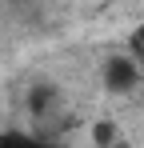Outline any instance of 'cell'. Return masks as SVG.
Masks as SVG:
<instances>
[{"mask_svg": "<svg viewBox=\"0 0 144 148\" xmlns=\"http://www.w3.org/2000/svg\"><path fill=\"white\" fill-rule=\"evenodd\" d=\"M92 144H96V148H116V144H120L116 124H112V120H96V124H92Z\"/></svg>", "mask_w": 144, "mask_h": 148, "instance_id": "3957f363", "label": "cell"}, {"mask_svg": "<svg viewBox=\"0 0 144 148\" xmlns=\"http://www.w3.org/2000/svg\"><path fill=\"white\" fill-rule=\"evenodd\" d=\"M116 148H128V144H124V140H120V144H116Z\"/></svg>", "mask_w": 144, "mask_h": 148, "instance_id": "5b68a950", "label": "cell"}, {"mask_svg": "<svg viewBox=\"0 0 144 148\" xmlns=\"http://www.w3.org/2000/svg\"><path fill=\"white\" fill-rule=\"evenodd\" d=\"M52 104H56V88H52V84H36V88L28 92V108H32L36 116H44Z\"/></svg>", "mask_w": 144, "mask_h": 148, "instance_id": "7a4b0ae2", "label": "cell"}, {"mask_svg": "<svg viewBox=\"0 0 144 148\" xmlns=\"http://www.w3.org/2000/svg\"><path fill=\"white\" fill-rule=\"evenodd\" d=\"M0 148H48V144L28 132H0Z\"/></svg>", "mask_w": 144, "mask_h": 148, "instance_id": "277c9868", "label": "cell"}, {"mask_svg": "<svg viewBox=\"0 0 144 148\" xmlns=\"http://www.w3.org/2000/svg\"><path fill=\"white\" fill-rule=\"evenodd\" d=\"M104 88L116 92V96H128L140 88V64L136 56H108L104 60Z\"/></svg>", "mask_w": 144, "mask_h": 148, "instance_id": "6da1fadb", "label": "cell"}]
</instances>
